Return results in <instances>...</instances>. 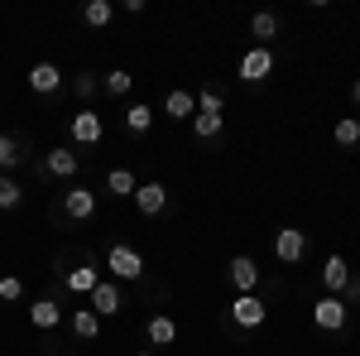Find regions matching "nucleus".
I'll use <instances>...</instances> for the list:
<instances>
[{
	"label": "nucleus",
	"mask_w": 360,
	"mask_h": 356,
	"mask_svg": "<svg viewBox=\"0 0 360 356\" xmlns=\"http://www.w3.org/2000/svg\"><path fill=\"white\" fill-rule=\"evenodd\" d=\"M269 318V303L255 299V294H236L231 299V323H240V328H259Z\"/></svg>",
	"instance_id": "nucleus-1"
},
{
	"label": "nucleus",
	"mask_w": 360,
	"mask_h": 356,
	"mask_svg": "<svg viewBox=\"0 0 360 356\" xmlns=\"http://www.w3.org/2000/svg\"><path fill=\"white\" fill-rule=\"evenodd\" d=\"M106 270H111L115 279H139V274H144V260H139L135 246H111L106 250Z\"/></svg>",
	"instance_id": "nucleus-2"
},
{
	"label": "nucleus",
	"mask_w": 360,
	"mask_h": 356,
	"mask_svg": "<svg viewBox=\"0 0 360 356\" xmlns=\"http://www.w3.org/2000/svg\"><path fill=\"white\" fill-rule=\"evenodd\" d=\"M274 73V54L264 49V44H255L245 58H240V82H264Z\"/></svg>",
	"instance_id": "nucleus-3"
},
{
	"label": "nucleus",
	"mask_w": 360,
	"mask_h": 356,
	"mask_svg": "<svg viewBox=\"0 0 360 356\" xmlns=\"http://www.w3.org/2000/svg\"><path fill=\"white\" fill-rule=\"evenodd\" d=\"M226 279H231L240 294H255V289H259V265H255L250 255H231V265H226Z\"/></svg>",
	"instance_id": "nucleus-4"
},
{
	"label": "nucleus",
	"mask_w": 360,
	"mask_h": 356,
	"mask_svg": "<svg viewBox=\"0 0 360 356\" xmlns=\"http://www.w3.org/2000/svg\"><path fill=\"white\" fill-rule=\"evenodd\" d=\"M86 299H91V313H96V318H115V313L125 308V299H120V289H115L111 279H101Z\"/></svg>",
	"instance_id": "nucleus-5"
},
{
	"label": "nucleus",
	"mask_w": 360,
	"mask_h": 356,
	"mask_svg": "<svg viewBox=\"0 0 360 356\" xmlns=\"http://www.w3.org/2000/svg\"><path fill=\"white\" fill-rule=\"evenodd\" d=\"M63 212H68L72 221L96 217V192H91V188H82V183H77V188H68V192H63Z\"/></svg>",
	"instance_id": "nucleus-6"
},
{
	"label": "nucleus",
	"mask_w": 360,
	"mask_h": 356,
	"mask_svg": "<svg viewBox=\"0 0 360 356\" xmlns=\"http://www.w3.org/2000/svg\"><path fill=\"white\" fill-rule=\"evenodd\" d=\"M307 250V231H298V226H283L274 236V255L283 260V265H293V260H303Z\"/></svg>",
	"instance_id": "nucleus-7"
},
{
	"label": "nucleus",
	"mask_w": 360,
	"mask_h": 356,
	"mask_svg": "<svg viewBox=\"0 0 360 356\" xmlns=\"http://www.w3.org/2000/svg\"><path fill=\"white\" fill-rule=\"evenodd\" d=\"M312 318H317V328L341 332V328H346V303L336 299V294H332V299H317V303H312Z\"/></svg>",
	"instance_id": "nucleus-8"
},
{
	"label": "nucleus",
	"mask_w": 360,
	"mask_h": 356,
	"mask_svg": "<svg viewBox=\"0 0 360 356\" xmlns=\"http://www.w3.org/2000/svg\"><path fill=\"white\" fill-rule=\"evenodd\" d=\"M68 130H72V140H77V145H101V135H106V130H101V116H96V111H77Z\"/></svg>",
	"instance_id": "nucleus-9"
},
{
	"label": "nucleus",
	"mask_w": 360,
	"mask_h": 356,
	"mask_svg": "<svg viewBox=\"0 0 360 356\" xmlns=\"http://www.w3.org/2000/svg\"><path fill=\"white\" fill-rule=\"evenodd\" d=\"M135 207L144 212V217H159V212L168 207V188L164 183H139L135 188Z\"/></svg>",
	"instance_id": "nucleus-10"
},
{
	"label": "nucleus",
	"mask_w": 360,
	"mask_h": 356,
	"mask_svg": "<svg viewBox=\"0 0 360 356\" xmlns=\"http://www.w3.org/2000/svg\"><path fill=\"white\" fill-rule=\"evenodd\" d=\"M29 87L44 92V97H53L58 87H63V73H58L53 63H34V68H29Z\"/></svg>",
	"instance_id": "nucleus-11"
},
{
	"label": "nucleus",
	"mask_w": 360,
	"mask_h": 356,
	"mask_svg": "<svg viewBox=\"0 0 360 356\" xmlns=\"http://www.w3.org/2000/svg\"><path fill=\"white\" fill-rule=\"evenodd\" d=\"M29 323H34V328H58V323H63V308H58L53 299H34L29 303Z\"/></svg>",
	"instance_id": "nucleus-12"
},
{
	"label": "nucleus",
	"mask_w": 360,
	"mask_h": 356,
	"mask_svg": "<svg viewBox=\"0 0 360 356\" xmlns=\"http://www.w3.org/2000/svg\"><path fill=\"white\" fill-rule=\"evenodd\" d=\"M44 168H49V173H58V178H72V173H77V149H68V145H58V149H49V159H44Z\"/></svg>",
	"instance_id": "nucleus-13"
},
{
	"label": "nucleus",
	"mask_w": 360,
	"mask_h": 356,
	"mask_svg": "<svg viewBox=\"0 0 360 356\" xmlns=\"http://www.w3.org/2000/svg\"><path fill=\"white\" fill-rule=\"evenodd\" d=\"M96 284H101V274H96V260H82L77 270H68V289H72V294H91Z\"/></svg>",
	"instance_id": "nucleus-14"
},
{
	"label": "nucleus",
	"mask_w": 360,
	"mask_h": 356,
	"mask_svg": "<svg viewBox=\"0 0 360 356\" xmlns=\"http://www.w3.org/2000/svg\"><path fill=\"white\" fill-rule=\"evenodd\" d=\"M68 328H72V337H77V342H96V332H101V318H96L91 308H77V313L68 318Z\"/></svg>",
	"instance_id": "nucleus-15"
},
{
	"label": "nucleus",
	"mask_w": 360,
	"mask_h": 356,
	"mask_svg": "<svg viewBox=\"0 0 360 356\" xmlns=\"http://www.w3.org/2000/svg\"><path fill=\"white\" fill-rule=\"evenodd\" d=\"M144 332H149V342H154V347H173V337H178V323H173V318H164V313H154Z\"/></svg>",
	"instance_id": "nucleus-16"
},
{
	"label": "nucleus",
	"mask_w": 360,
	"mask_h": 356,
	"mask_svg": "<svg viewBox=\"0 0 360 356\" xmlns=\"http://www.w3.org/2000/svg\"><path fill=\"white\" fill-rule=\"evenodd\" d=\"M322 284H327L332 294H341V289L351 284V270H346V260H341V255H332V260L322 265Z\"/></svg>",
	"instance_id": "nucleus-17"
},
{
	"label": "nucleus",
	"mask_w": 360,
	"mask_h": 356,
	"mask_svg": "<svg viewBox=\"0 0 360 356\" xmlns=\"http://www.w3.org/2000/svg\"><path fill=\"white\" fill-rule=\"evenodd\" d=\"M164 111L173 116V121H193V116H197V102H193V92H168Z\"/></svg>",
	"instance_id": "nucleus-18"
},
{
	"label": "nucleus",
	"mask_w": 360,
	"mask_h": 356,
	"mask_svg": "<svg viewBox=\"0 0 360 356\" xmlns=\"http://www.w3.org/2000/svg\"><path fill=\"white\" fill-rule=\"evenodd\" d=\"M111 15H115V5H111V0H86V5H82V20H86L91 29L111 25Z\"/></svg>",
	"instance_id": "nucleus-19"
},
{
	"label": "nucleus",
	"mask_w": 360,
	"mask_h": 356,
	"mask_svg": "<svg viewBox=\"0 0 360 356\" xmlns=\"http://www.w3.org/2000/svg\"><path fill=\"white\" fill-rule=\"evenodd\" d=\"M106 188L115 192V197H135V173H130V168H111V173H106Z\"/></svg>",
	"instance_id": "nucleus-20"
},
{
	"label": "nucleus",
	"mask_w": 360,
	"mask_h": 356,
	"mask_svg": "<svg viewBox=\"0 0 360 356\" xmlns=\"http://www.w3.org/2000/svg\"><path fill=\"white\" fill-rule=\"evenodd\" d=\"M332 135H336V145H341V149H351V145H360V121H356V116H341Z\"/></svg>",
	"instance_id": "nucleus-21"
},
{
	"label": "nucleus",
	"mask_w": 360,
	"mask_h": 356,
	"mask_svg": "<svg viewBox=\"0 0 360 356\" xmlns=\"http://www.w3.org/2000/svg\"><path fill=\"white\" fill-rule=\"evenodd\" d=\"M125 125H130L135 135H144V130L154 125V106H144V102H135V106L125 111Z\"/></svg>",
	"instance_id": "nucleus-22"
},
{
	"label": "nucleus",
	"mask_w": 360,
	"mask_h": 356,
	"mask_svg": "<svg viewBox=\"0 0 360 356\" xmlns=\"http://www.w3.org/2000/svg\"><path fill=\"white\" fill-rule=\"evenodd\" d=\"M250 34H255V39H264V49H269V39L278 34V15H269V10H264V15H255V20H250Z\"/></svg>",
	"instance_id": "nucleus-23"
},
{
	"label": "nucleus",
	"mask_w": 360,
	"mask_h": 356,
	"mask_svg": "<svg viewBox=\"0 0 360 356\" xmlns=\"http://www.w3.org/2000/svg\"><path fill=\"white\" fill-rule=\"evenodd\" d=\"M130 82H135V78H130V73H125V68H111V73H106V78H101V87H106V92H111V97H125V92H130Z\"/></svg>",
	"instance_id": "nucleus-24"
},
{
	"label": "nucleus",
	"mask_w": 360,
	"mask_h": 356,
	"mask_svg": "<svg viewBox=\"0 0 360 356\" xmlns=\"http://www.w3.org/2000/svg\"><path fill=\"white\" fill-rule=\"evenodd\" d=\"M20 202H25V188H20L15 178H5V173H0V207L10 212V207H20Z\"/></svg>",
	"instance_id": "nucleus-25"
},
{
	"label": "nucleus",
	"mask_w": 360,
	"mask_h": 356,
	"mask_svg": "<svg viewBox=\"0 0 360 356\" xmlns=\"http://www.w3.org/2000/svg\"><path fill=\"white\" fill-rule=\"evenodd\" d=\"M193 135L197 140H217L221 135V116H193Z\"/></svg>",
	"instance_id": "nucleus-26"
},
{
	"label": "nucleus",
	"mask_w": 360,
	"mask_h": 356,
	"mask_svg": "<svg viewBox=\"0 0 360 356\" xmlns=\"http://www.w3.org/2000/svg\"><path fill=\"white\" fill-rule=\"evenodd\" d=\"M20 159H25V154H20V140H15V135H0V168H15Z\"/></svg>",
	"instance_id": "nucleus-27"
},
{
	"label": "nucleus",
	"mask_w": 360,
	"mask_h": 356,
	"mask_svg": "<svg viewBox=\"0 0 360 356\" xmlns=\"http://www.w3.org/2000/svg\"><path fill=\"white\" fill-rule=\"evenodd\" d=\"M0 299L5 303L25 299V279H20V274H0Z\"/></svg>",
	"instance_id": "nucleus-28"
},
{
	"label": "nucleus",
	"mask_w": 360,
	"mask_h": 356,
	"mask_svg": "<svg viewBox=\"0 0 360 356\" xmlns=\"http://www.w3.org/2000/svg\"><path fill=\"white\" fill-rule=\"evenodd\" d=\"M197 116H221V92H202L197 97Z\"/></svg>",
	"instance_id": "nucleus-29"
},
{
	"label": "nucleus",
	"mask_w": 360,
	"mask_h": 356,
	"mask_svg": "<svg viewBox=\"0 0 360 356\" xmlns=\"http://www.w3.org/2000/svg\"><path fill=\"white\" fill-rule=\"evenodd\" d=\"M72 87H77V97H91V92H96V78H91V73H77Z\"/></svg>",
	"instance_id": "nucleus-30"
},
{
	"label": "nucleus",
	"mask_w": 360,
	"mask_h": 356,
	"mask_svg": "<svg viewBox=\"0 0 360 356\" xmlns=\"http://www.w3.org/2000/svg\"><path fill=\"white\" fill-rule=\"evenodd\" d=\"M351 102H356V106H360V78H356V87H351Z\"/></svg>",
	"instance_id": "nucleus-31"
},
{
	"label": "nucleus",
	"mask_w": 360,
	"mask_h": 356,
	"mask_svg": "<svg viewBox=\"0 0 360 356\" xmlns=\"http://www.w3.org/2000/svg\"><path fill=\"white\" fill-rule=\"evenodd\" d=\"M139 356H154V352H139Z\"/></svg>",
	"instance_id": "nucleus-32"
}]
</instances>
